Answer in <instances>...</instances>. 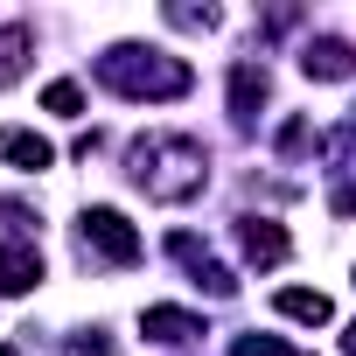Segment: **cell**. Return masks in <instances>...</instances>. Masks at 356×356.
<instances>
[{"mask_svg":"<svg viewBox=\"0 0 356 356\" xmlns=\"http://www.w3.org/2000/svg\"><path fill=\"white\" fill-rule=\"evenodd\" d=\"M133 161H140L133 182H140L154 203H182V196L203 189V147L182 140V133H154V140H140Z\"/></svg>","mask_w":356,"mask_h":356,"instance_id":"cell-1","label":"cell"},{"mask_svg":"<svg viewBox=\"0 0 356 356\" xmlns=\"http://www.w3.org/2000/svg\"><path fill=\"white\" fill-rule=\"evenodd\" d=\"M98 77L112 91H126V98H182L189 91V63H175L161 49H112L98 63Z\"/></svg>","mask_w":356,"mask_h":356,"instance_id":"cell-2","label":"cell"},{"mask_svg":"<svg viewBox=\"0 0 356 356\" xmlns=\"http://www.w3.org/2000/svg\"><path fill=\"white\" fill-rule=\"evenodd\" d=\"M84 245H98V252L119 259V266L140 259V238H133V224H126L119 210H84Z\"/></svg>","mask_w":356,"mask_h":356,"instance_id":"cell-3","label":"cell"},{"mask_svg":"<svg viewBox=\"0 0 356 356\" xmlns=\"http://www.w3.org/2000/svg\"><path fill=\"white\" fill-rule=\"evenodd\" d=\"M42 280V252L35 245H8L0 252V293H29Z\"/></svg>","mask_w":356,"mask_h":356,"instance_id":"cell-4","label":"cell"},{"mask_svg":"<svg viewBox=\"0 0 356 356\" xmlns=\"http://www.w3.org/2000/svg\"><path fill=\"white\" fill-rule=\"evenodd\" d=\"M300 63H307V77H349V70H356V49H349L342 35H321V42H307Z\"/></svg>","mask_w":356,"mask_h":356,"instance_id":"cell-5","label":"cell"},{"mask_svg":"<svg viewBox=\"0 0 356 356\" xmlns=\"http://www.w3.org/2000/svg\"><path fill=\"white\" fill-rule=\"evenodd\" d=\"M0 154H8L22 175H35V168H49V161H56V154H49V140H35V133H22V126L0 133Z\"/></svg>","mask_w":356,"mask_h":356,"instance_id":"cell-6","label":"cell"},{"mask_svg":"<svg viewBox=\"0 0 356 356\" xmlns=\"http://www.w3.org/2000/svg\"><path fill=\"white\" fill-rule=\"evenodd\" d=\"M147 335L154 342H189V335H203V321L182 314V307H147Z\"/></svg>","mask_w":356,"mask_h":356,"instance_id":"cell-7","label":"cell"},{"mask_svg":"<svg viewBox=\"0 0 356 356\" xmlns=\"http://www.w3.org/2000/svg\"><path fill=\"white\" fill-rule=\"evenodd\" d=\"M245 259H252V266H280V259H286V231H280V224H252V231H245Z\"/></svg>","mask_w":356,"mask_h":356,"instance_id":"cell-8","label":"cell"},{"mask_svg":"<svg viewBox=\"0 0 356 356\" xmlns=\"http://www.w3.org/2000/svg\"><path fill=\"white\" fill-rule=\"evenodd\" d=\"M22 56H29V22H8L0 29V84L22 77Z\"/></svg>","mask_w":356,"mask_h":356,"instance_id":"cell-9","label":"cell"},{"mask_svg":"<svg viewBox=\"0 0 356 356\" xmlns=\"http://www.w3.org/2000/svg\"><path fill=\"white\" fill-rule=\"evenodd\" d=\"M280 314H293V321H328V300L307 293V286H286V293H280Z\"/></svg>","mask_w":356,"mask_h":356,"instance_id":"cell-10","label":"cell"},{"mask_svg":"<svg viewBox=\"0 0 356 356\" xmlns=\"http://www.w3.org/2000/svg\"><path fill=\"white\" fill-rule=\"evenodd\" d=\"M42 105H49V112H63V119H77V112H84V91L63 77V84H49V91H42Z\"/></svg>","mask_w":356,"mask_h":356,"instance_id":"cell-11","label":"cell"},{"mask_svg":"<svg viewBox=\"0 0 356 356\" xmlns=\"http://www.w3.org/2000/svg\"><path fill=\"white\" fill-rule=\"evenodd\" d=\"M349 356H356V328H349Z\"/></svg>","mask_w":356,"mask_h":356,"instance_id":"cell-12","label":"cell"},{"mask_svg":"<svg viewBox=\"0 0 356 356\" xmlns=\"http://www.w3.org/2000/svg\"><path fill=\"white\" fill-rule=\"evenodd\" d=\"M0 356H15V349H0Z\"/></svg>","mask_w":356,"mask_h":356,"instance_id":"cell-13","label":"cell"}]
</instances>
